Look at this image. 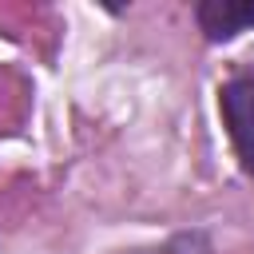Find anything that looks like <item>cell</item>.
Instances as JSON below:
<instances>
[{
  "label": "cell",
  "mask_w": 254,
  "mask_h": 254,
  "mask_svg": "<svg viewBox=\"0 0 254 254\" xmlns=\"http://www.w3.org/2000/svg\"><path fill=\"white\" fill-rule=\"evenodd\" d=\"M218 111L242 171L254 179V71H234L218 87Z\"/></svg>",
  "instance_id": "obj_1"
},
{
  "label": "cell",
  "mask_w": 254,
  "mask_h": 254,
  "mask_svg": "<svg viewBox=\"0 0 254 254\" xmlns=\"http://www.w3.org/2000/svg\"><path fill=\"white\" fill-rule=\"evenodd\" d=\"M194 20H198V32L210 44H226V40L254 28V4H246V0H202V4H194Z\"/></svg>",
  "instance_id": "obj_2"
},
{
  "label": "cell",
  "mask_w": 254,
  "mask_h": 254,
  "mask_svg": "<svg viewBox=\"0 0 254 254\" xmlns=\"http://www.w3.org/2000/svg\"><path fill=\"white\" fill-rule=\"evenodd\" d=\"M127 254H214V242H210L206 230H179L159 246H139V250H127Z\"/></svg>",
  "instance_id": "obj_3"
}]
</instances>
